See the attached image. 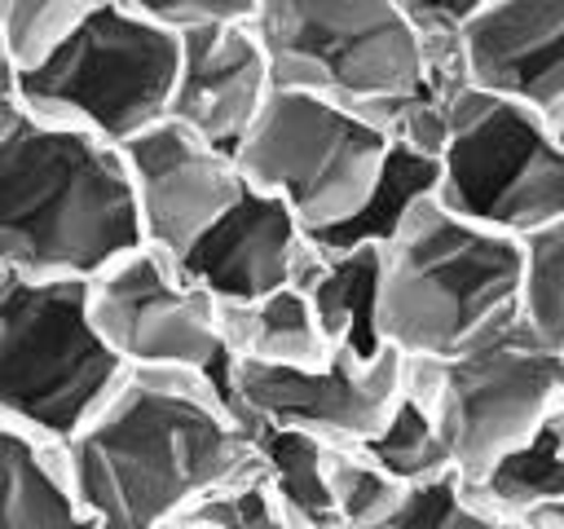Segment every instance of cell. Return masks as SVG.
<instances>
[{
	"instance_id": "cell-1",
	"label": "cell",
	"mask_w": 564,
	"mask_h": 529,
	"mask_svg": "<svg viewBox=\"0 0 564 529\" xmlns=\"http://www.w3.org/2000/svg\"><path fill=\"white\" fill-rule=\"evenodd\" d=\"M66 454L93 529H159L247 467L256 445L203 370L132 366Z\"/></svg>"
},
{
	"instance_id": "cell-2",
	"label": "cell",
	"mask_w": 564,
	"mask_h": 529,
	"mask_svg": "<svg viewBox=\"0 0 564 529\" xmlns=\"http://www.w3.org/2000/svg\"><path fill=\"white\" fill-rule=\"evenodd\" d=\"M123 150L0 93V264L93 278L141 247Z\"/></svg>"
},
{
	"instance_id": "cell-3",
	"label": "cell",
	"mask_w": 564,
	"mask_h": 529,
	"mask_svg": "<svg viewBox=\"0 0 564 529\" xmlns=\"http://www.w3.org/2000/svg\"><path fill=\"white\" fill-rule=\"evenodd\" d=\"M520 238L485 229L427 198L388 242L379 326L397 353L449 357L516 313Z\"/></svg>"
},
{
	"instance_id": "cell-4",
	"label": "cell",
	"mask_w": 564,
	"mask_h": 529,
	"mask_svg": "<svg viewBox=\"0 0 564 529\" xmlns=\"http://www.w3.org/2000/svg\"><path fill=\"white\" fill-rule=\"evenodd\" d=\"M123 375L93 322L88 278L0 273V419L70 441Z\"/></svg>"
},
{
	"instance_id": "cell-5",
	"label": "cell",
	"mask_w": 564,
	"mask_h": 529,
	"mask_svg": "<svg viewBox=\"0 0 564 529\" xmlns=\"http://www.w3.org/2000/svg\"><path fill=\"white\" fill-rule=\"evenodd\" d=\"M181 31L101 0L48 57L13 75L18 97L70 128L123 145L167 115Z\"/></svg>"
},
{
	"instance_id": "cell-6",
	"label": "cell",
	"mask_w": 564,
	"mask_h": 529,
	"mask_svg": "<svg viewBox=\"0 0 564 529\" xmlns=\"http://www.w3.org/2000/svg\"><path fill=\"white\" fill-rule=\"evenodd\" d=\"M436 198L511 238L564 216V128L542 110L463 84L436 154Z\"/></svg>"
},
{
	"instance_id": "cell-7",
	"label": "cell",
	"mask_w": 564,
	"mask_h": 529,
	"mask_svg": "<svg viewBox=\"0 0 564 529\" xmlns=\"http://www.w3.org/2000/svg\"><path fill=\"white\" fill-rule=\"evenodd\" d=\"M273 79L375 115L423 75V26L401 0H260Z\"/></svg>"
},
{
	"instance_id": "cell-8",
	"label": "cell",
	"mask_w": 564,
	"mask_h": 529,
	"mask_svg": "<svg viewBox=\"0 0 564 529\" xmlns=\"http://www.w3.org/2000/svg\"><path fill=\"white\" fill-rule=\"evenodd\" d=\"M388 132L357 106L273 84L247 137L234 145L242 176L278 194L308 234L339 225L370 190Z\"/></svg>"
},
{
	"instance_id": "cell-9",
	"label": "cell",
	"mask_w": 564,
	"mask_h": 529,
	"mask_svg": "<svg viewBox=\"0 0 564 529\" xmlns=\"http://www.w3.org/2000/svg\"><path fill=\"white\" fill-rule=\"evenodd\" d=\"M432 379L449 454L467 476H480L564 401V357L516 313L449 357H432Z\"/></svg>"
},
{
	"instance_id": "cell-10",
	"label": "cell",
	"mask_w": 564,
	"mask_h": 529,
	"mask_svg": "<svg viewBox=\"0 0 564 529\" xmlns=\"http://www.w3.org/2000/svg\"><path fill=\"white\" fill-rule=\"evenodd\" d=\"M88 309L115 357L132 366L212 375L234 353L220 326V300L194 282L176 256L141 242L88 278Z\"/></svg>"
},
{
	"instance_id": "cell-11",
	"label": "cell",
	"mask_w": 564,
	"mask_h": 529,
	"mask_svg": "<svg viewBox=\"0 0 564 529\" xmlns=\"http://www.w3.org/2000/svg\"><path fill=\"white\" fill-rule=\"evenodd\" d=\"M401 397V353L388 344L379 357L335 348L317 366H260L234 357V406L247 428L291 423L322 441H366Z\"/></svg>"
},
{
	"instance_id": "cell-12",
	"label": "cell",
	"mask_w": 564,
	"mask_h": 529,
	"mask_svg": "<svg viewBox=\"0 0 564 529\" xmlns=\"http://www.w3.org/2000/svg\"><path fill=\"white\" fill-rule=\"evenodd\" d=\"M141 238L167 256H181L242 190L234 150L198 137L181 119L163 115L123 145Z\"/></svg>"
},
{
	"instance_id": "cell-13",
	"label": "cell",
	"mask_w": 564,
	"mask_h": 529,
	"mask_svg": "<svg viewBox=\"0 0 564 529\" xmlns=\"http://www.w3.org/2000/svg\"><path fill=\"white\" fill-rule=\"evenodd\" d=\"M308 256V225L278 194L242 181L234 203L176 256V264L220 304H238L295 282Z\"/></svg>"
},
{
	"instance_id": "cell-14",
	"label": "cell",
	"mask_w": 564,
	"mask_h": 529,
	"mask_svg": "<svg viewBox=\"0 0 564 529\" xmlns=\"http://www.w3.org/2000/svg\"><path fill=\"white\" fill-rule=\"evenodd\" d=\"M273 84V66L251 18L185 26L167 115L198 137L234 150L256 123Z\"/></svg>"
},
{
	"instance_id": "cell-15",
	"label": "cell",
	"mask_w": 564,
	"mask_h": 529,
	"mask_svg": "<svg viewBox=\"0 0 564 529\" xmlns=\"http://www.w3.org/2000/svg\"><path fill=\"white\" fill-rule=\"evenodd\" d=\"M458 35L471 84L564 128V0H494Z\"/></svg>"
},
{
	"instance_id": "cell-16",
	"label": "cell",
	"mask_w": 564,
	"mask_h": 529,
	"mask_svg": "<svg viewBox=\"0 0 564 529\" xmlns=\"http://www.w3.org/2000/svg\"><path fill=\"white\" fill-rule=\"evenodd\" d=\"M330 339V348H348L357 357H379L388 348L379 326V282H383V247H322L313 238V256L295 278Z\"/></svg>"
},
{
	"instance_id": "cell-17",
	"label": "cell",
	"mask_w": 564,
	"mask_h": 529,
	"mask_svg": "<svg viewBox=\"0 0 564 529\" xmlns=\"http://www.w3.org/2000/svg\"><path fill=\"white\" fill-rule=\"evenodd\" d=\"M88 525L66 441L0 419V529H79Z\"/></svg>"
},
{
	"instance_id": "cell-18",
	"label": "cell",
	"mask_w": 564,
	"mask_h": 529,
	"mask_svg": "<svg viewBox=\"0 0 564 529\" xmlns=\"http://www.w3.org/2000/svg\"><path fill=\"white\" fill-rule=\"evenodd\" d=\"M220 326L229 353L260 366H317L335 353L300 282L264 291L256 300L220 304Z\"/></svg>"
},
{
	"instance_id": "cell-19",
	"label": "cell",
	"mask_w": 564,
	"mask_h": 529,
	"mask_svg": "<svg viewBox=\"0 0 564 529\" xmlns=\"http://www.w3.org/2000/svg\"><path fill=\"white\" fill-rule=\"evenodd\" d=\"M436 154H423L405 141H388V154L366 190V198L330 229L313 234L322 247H357V242H388L427 198H436Z\"/></svg>"
},
{
	"instance_id": "cell-20",
	"label": "cell",
	"mask_w": 564,
	"mask_h": 529,
	"mask_svg": "<svg viewBox=\"0 0 564 529\" xmlns=\"http://www.w3.org/2000/svg\"><path fill=\"white\" fill-rule=\"evenodd\" d=\"M256 458L278 494V507L286 516V529H339L326 485V450L317 432L291 428V423H256L251 428Z\"/></svg>"
},
{
	"instance_id": "cell-21",
	"label": "cell",
	"mask_w": 564,
	"mask_h": 529,
	"mask_svg": "<svg viewBox=\"0 0 564 529\" xmlns=\"http://www.w3.org/2000/svg\"><path fill=\"white\" fill-rule=\"evenodd\" d=\"M476 485L502 525H520L533 507L564 498V401L520 445L498 454Z\"/></svg>"
},
{
	"instance_id": "cell-22",
	"label": "cell",
	"mask_w": 564,
	"mask_h": 529,
	"mask_svg": "<svg viewBox=\"0 0 564 529\" xmlns=\"http://www.w3.org/2000/svg\"><path fill=\"white\" fill-rule=\"evenodd\" d=\"M357 445H361L370 458H379L401 485L454 463L436 406H432L423 392L405 388V384H401V397L392 401L388 419H383L366 441H357Z\"/></svg>"
},
{
	"instance_id": "cell-23",
	"label": "cell",
	"mask_w": 564,
	"mask_h": 529,
	"mask_svg": "<svg viewBox=\"0 0 564 529\" xmlns=\"http://www.w3.org/2000/svg\"><path fill=\"white\" fill-rule=\"evenodd\" d=\"M516 317L529 335L564 357V216L520 238V291Z\"/></svg>"
},
{
	"instance_id": "cell-24",
	"label": "cell",
	"mask_w": 564,
	"mask_h": 529,
	"mask_svg": "<svg viewBox=\"0 0 564 529\" xmlns=\"http://www.w3.org/2000/svg\"><path fill=\"white\" fill-rule=\"evenodd\" d=\"M388 529H502V520L489 511L476 476L449 463L401 485Z\"/></svg>"
},
{
	"instance_id": "cell-25",
	"label": "cell",
	"mask_w": 564,
	"mask_h": 529,
	"mask_svg": "<svg viewBox=\"0 0 564 529\" xmlns=\"http://www.w3.org/2000/svg\"><path fill=\"white\" fill-rule=\"evenodd\" d=\"M326 485L339 529H388V516L401 498V481L379 458L339 441L326 450Z\"/></svg>"
},
{
	"instance_id": "cell-26",
	"label": "cell",
	"mask_w": 564,
	"mask_h": 529,
	"mask_svg": "<svg viewBox=\"0 0 564 529\" xmlns=\"http://www.w3.org/2000/svg\"><path fill=\"white\" fill-rule=\"evenodd\" d=\"M176 525H185V529H286V516L278 507V494H273L260 458H251L247 467H238L234 476H225L220 485L198 494L181 511Z\"/></svg>"
},
{
	"instance_id": "cell-27",
	"label": "cell",
	"mask_w": 564,
	"mask_h": 529,
	"mask_svg": "<svg viewBox=\"0 0 564 529\" xmlns=\"http://www.w3.org/2000/svg\"><path fill=\"white\" fill-rule=\"evenodd\" d=\"M101 0H0V48L13 71L48 57Z\"/></svg>"
},
{
	"instance_id": "cell-28",
	"label": "cell",
	"mask_w": 564,
	"mask_h": 529,
	"mask_svg": "<svg viewBox=\"0 0 564 529\" xmlns=\"http://www.w3.org/2000/svg\"><path fill=\"white\" fill-rule=\"evenodd\" d=\"M123 9L163 22L172 31L203 26V22H234V18H256L260 0H119Z\"/></svg>"
},
{
	"instance_id": "cell-29",
	"label": "cell",
	"mask_w": 564,
	"mask_h": 529,
	"mask_svg": "<svg viewBox=\"0 0 564 529\" xmlns=\"http://www.w3.org/2000/svg\"><path fill=\"white\" fill-rule=\"evenodd\" d=\"M423 31H463L494 0H401Z\"/></svg>"
},
{
	"instance_id": "cell-30",
	"label": "cell",
	"mask_w": 564,
	"mask_h": 529,
	"mask_svg": "<svg viewBox=\"0 0 564 529\" xmlns=\"http://www.w3.org/2000/svg\"><path fill=\"white\" fill-rule=\"evenodd\" d=\"M520 525H524V529H564V498H551V503L533 507Z\"/></svg>"
},
{
	"instance_id": "cell-31",
	"label": "cell",
	"mask_w": 564,
	"mask_h": 529,
	"mask_svg": "<svg viewBox=\"0 0 564 529\" xmlns=\"http://www.w3.org/2000/svg\"><path fill=\"white\" fill-rule=\"evenodd\" d=\"M13 75H18V71H13V66H9V57L0 53V93H4V88H13Z\"/></svg>"
},
{
	"instance_id": "cell-32",
	"label": "cell",
	"mask_w": 564,
	"mask_h": 529,
	"mask_svg": "<svg viewBox=\"0 0 564 529\" xmlns=\"http://www.w3.org/2000/svg\"><path fill=\"white\" fill-rule=\"evenodd\" d=\"M0 273H4V264H0Z\"/></svg>"
},
{
	"instance_id": "cell-33",
	"label": "cell",
	"mask_w": 564,
	"mask_h": 529,
	"mask_svg": "<svg viewBox=\"0 0 564 529\" xmlns=\"http://www.w3.org/2000/svg\"><path fill=\"white\" fill-rule=\"evenodd\" d=\"M0 53H4V48H0Z\"/></svg>"
}]
</instances>
